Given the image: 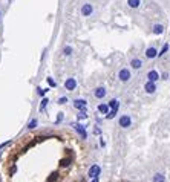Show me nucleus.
<instances>
[{"label": "nucleus", "instance_id": "nucleus-1", "mask_svg": "<svg viewBox=\"0 0 170 182\" xmlns=\"http://www.w3.org/2000/svg\"><path fill=\"white\" fill-rule=\"evenodd\" d=\"M130 77H132L130 69H127V67H123V69L118 72V80H120V81H123V83L129 81V80H130Z\"/></svg>", "mask_w": 170, "mask_h": 182}, {"label": "nucleus", "instance_id": "nucleus-2", "mask_svg": "<svg viewBox=\"0 0 170 182\" xmlns=\"http://www.w3.org/2000/svg\"><path fill=\"white\" fill-rule=\"evenodd\" d=\"M118 124L123 127V129H129V127L132 126V118L129 116V115H121V116H120V121H118Z\"/></svg>", "mask_w": 170, "mask_h": 182}, {"label": "nucleus", "instance_id": "nucleus-3", "mask_svg": "<svg viewBox=\"0 0 170 182\" xmlns=\"http://www.w3.org/2000/svg\"><path fill=\"white\" fill-rule=\"evenodd\" d=\"M72 127L75 129V132H77V133H78L83 139H86V138H87V132H86V129H84V126H81L80 123H74V124H72Z\"/></svg>", "mask_w": 170, "mask_h": 182}, {"label": "nucleus", "instance_id": "nucleus-4", "mask_svg": "<svg viewBox=\"0 0 170 182\" xmlns=\"http://www.w3.org/2000/svg\"><path fill=\"white\" fill-rule=\"evenodd\" d=\"M100 173H101V168H100V165H92L91 168H89V173H87V176H89L91 179H95V178H98L100 176Z\"/></svg>", "mask_w": 170, "mask_h": 182}, {"label": "nucleus", "instance_id": "nucleus-5", "mask_svg": "<svg viewBox=\"0 0 170 182\" xmlns=\"http://www.w3.org/2000/svg\"><path fill=\"white\" fill-rule=\"evenodd\" d=\"M75 87H77V81H75V78H67L66 81H64V89L66 90H75Z\"/></svg>", "mask_w": 170, "mask_h": 182}, {"label": "nucleus", "instance_id": "nucleus-6", "mask_svg": "<svg viewBox=\"0 0 170 182\" xmlns=\"http://www.w3.org/2000/svg\"><path fill=\"white\" fill-rule=\"evenodd\" d=\"M92 12H93V6L91 3H84L83 6H81V14H83L84 17H89Z\"/></svg>", "mask_w": 170, "mask_h": 182}, {"label": "nucleus", "instance_id": "nucleus-7", "mask_svg": "<svg viewBox=\"0 0 170 182\" xmlns=\"http://www.w3.org/2000/svg\"><path fill=\"white\" fill-rule=\"evenodd\" d=\"M86 106H87V101H86V99L77 98L75 101H74V107H75V109H78V110H84Z\"/></svg>", "mask_w": 170, "mask_h": 182}, {"label": "nucleus", "instance_id": "nucleus-8", "mask_svg": "<svg viewBox=\"0 0 170 182\" xmlns=\"http://www.w3.org/2000/svg\"><path fill=\"white\" fill-rule=\"evenodd\" d=\"M146 57L147 58H156V57H158V49H156V48H153V46H150V48H147L146 49Z\"/></svg>", "mask_w": 170, "mask_h": 182}, {"label": "nucleus", "instance_id": "nucleus-9", "mask_svg": "<svg viewBox=\"0 0 170 182\" xmlns=\"http://www.w3.org/2000/svg\"><path fill=\"white\" fill-rule=\"evenodd\" d=\"M144 90H146V93H155V92H156V83L147 81V83L144 84Z\"/></svg>", "mask_w": 170, "mask_h": 182}, {"label": "nucleus", "instance_id": "nucleus-10", "mask_svg": "<svg viewBox=\"0 0 170 182\" xmlns=\"http://www.w3.org/2000/svg\"><path fill=\"white\" fill-rule=\"evenodd\" d=\"M93 95H95V98H104L106 97V87H103V86H100V87H97V89L93 90Z\"/></svg>", "mask_w": 170, "mask_h": 182}, {"label": "nucleus", "instance_id": "nucleus-11", "mask_svg": "<svg viewBox=\"0 0 170 182\" xmlns=\"http://www.w3.org/2000/svg\"><path fill=\"white\" fill-rule=\"evenodd\" d=\"M159 80V73L156 72V71H149V73H147V81H153V83H156Z\"/></svg>", "mask_w": 170, "mask_h": 182}, {"label": "nucleus", "instance_id": "nucleus-12", "mask_svg": "<svg viewBox=\"0 0 170 182\" xmlns=\"http://www.w3.org/2000/svg\"><path fill=\"white\" fill-rule=\"evenodd\" d=\"M130 67H132V69H141V67H142V60L132 58L130 60Z\"/></svg>", "mask_w": 170, "mask_h": 182}, {"label": "nucleus", "instance_id": "nucleus-13", "mask_svg": "<svg viewBox=\"0 0 170 182\" xmlns=\"http://www.w3.org/2000/svg\"><path fill=\"white\" fill-rule=\"evenodd\" d=\"M152 32L155 34V35H161V34L164 32V26H162L161 23H156V25H153V29H152Z\"/></svg>", "mask_w": 170, "mask_h": 182}, {"label": "nucleus", "instance_id": "nucleus-14", "mask_svg": "<svg viewBox=\"0 0 170 182\" xmlns=\"http://www.w3.org/2000/svg\"><path fill=\"white\" fill-rule=\"evenodd\" d=\"M118 109L120 107H112V109H109V113L106 115L107 119H113L115 116H117V113H118Z\"/></svg>", "mask_w": 170, "mask_h": 182}, {"label": "nucleus", "instance_id": "nucleus-15", "mask_svg": "<svg viewBox=\"0 0 170 182\" xmlns=\"http://www.w3.org/2000/svg\"><path fill=\"white\" fill-rule=\"evenodd\" d=\"M140 3H141V0H127V6L129 8H138L140 6Z\"/></svg>", "mask_w": 170, "mask_h": 182}, {"label": "nucleus", "instance_id": "nucleus-16", "mask_svg": "<svg viewBox=\"0 0 170 182\" xmlns=\"http://www.w3.org/2000/svg\"><path fill=\"white\" fill-rule=\"evenodd\" d=\"M98 112L103 113V115H107V113H109V106L107 104H100L98 106Z\"/></svg>", "mask_w": 170, "mask_h": 182}, {"label": "nucleus", "instance_id": "nucleus-17", "mask_svg": "<svg viewBox=\"0 0 170 182\" xmlns=\"http://www.w3.org/2000/svg\"><path fill=\"white\" fill-rule=\"evenodd\" d=\"M169 48H170V44H169V43H164V46L161 48V51H158V57H162L164 54H167V52H169Z\"/></svg>", "mask_w": 170, "mask_h": 182}, {"label": "nucleus", "instance_id": "nucleus-18", "mask_svg": "<svg viewBox=\"0 0 170 182\" xmlns=\"http://www.w3.org/2000/svg\"><path fill=\"white\" fill-rule=\"evenodd\" d=\"M71 162H72L71 158H63L62 161H60V167H69Z\"/></svg>", "mask_w": 170, "mask_h": 182}, {"label": "nucleus", "instance_id": "nucleus-19", "mask_svg": "<svg viewBox=\"0 0 170 182\" xmlns=\"http://www.w3.org/2000/svg\"><path fill=\"white\" fill-rule=\"evenodd\" d=\"M164 181H166V178H164L162 173H156L153 176V182H164Z\"/></svg>", "mask_w": 170, "mask_h": 182}, {"label": "nucleus", "instance_id": "nucleus-20", "mask_svg": "<svg viewBox=\"0 0 170 182\" xmlns=\"http://www.w3.org/2000/svg\"><path fill=\"white\" fill-rule=\"evenodd\" d=\"M77 118H78V119H87V113H86V109H84V110H80V112L77 113Z\"/></svg>", "mask_w": 170, "mask_h": 182}, {"label": "nucleus", "instance_id": "nucleus-21", "mask_svg": "<svg viewBox=\"0 0 170 182\" xmlns=\"http://www.w3.org/2000/svg\"><path fill=\"white\" fill-rule=\"evenodd\" d=\"M47 103H49V99H47V98H43V99H42V103H40V112H43V110L46 109Z\"/></svg>", "mask_w": 170, "mask_h": 182}, {"label": "nucleus", "instance_id": "nucleus-22", "mask_svg": "<svg viewBox=\"0 0 170 182\" xmlns=\"http://www.w3.org/2000/svg\"><path fill=\"white\" fill-rule=\"evenodd\" d=\"M57 179H58V173L54 171V173H51V176L47 178V182H55Z\"/></svg>", "mask_w": 170, "mask_h": 182}, {"label": "nucleus", "instance_id": "nucleus-23", "mask_svg": "<svg viewBox=\"0 0 170 182\" xmlns=\"http://www.w3.org/2000/svg\"><path fill=\"white\" fill-rule=\"evenodd\" d=\"M37 124H38V123H37V119H31V121H29V124H28V129H29V130L35 129Z\"/></svg>", "mask_w": 170, "mask_h": 182}, {"label": "nucleus", "instance_id": "nucleus-24", "mask_svg": "<svg viewBox=\"0 0 170 182\" xmlns=\"http://www.w3.org/2000/svg\"><path fill=\"white\" fill-rule=\"evenodd\" d=\"M63 54H64V55H67V57H69L71 54H72V48H71V46H66V48L63 49Z\"/></svg>", "mask_w": 170, "mask_h": 182}, {"label": "nucleus", "instance_id": "nucleus-25", "mask_svg": "<svg viewBox=\"0 0 170 182\" xmlns=\"http://www.w3.org/2000/svg\"><path fill=\"white\" fill-rule=\"evenodd\" d=\"M63 118H64V115H63V112H60L58 113V116H57V121H55V124H60L63 121Z\"/></svg>", "mask_w": 170, "mask_h": 182}, {"label": "nucleus", "instance_id": "nucleus-26", "mask_svg": "<svg viewBox=\"0 0 170 182\" xmlns=\"http://www.w3.org/2000/svg\"><path fill=\"white\" fill-rule=\"evenodd\" d=\"M46 81H47V84H49L51 87H55V86H57V84H55V81H54V80H52L51 77H47V78H46Z\"/></svg>", "mask_w": 170, "mask_h": 182}, {"label": "nucleus", "instance_id": "nucleus-27", "mask_svg": "<svg viewBox=\"0 0 170 182\" xmlns=\"http://www.w3.org/2000/svg\"><path fill=\"white\" fill-rule=\"evenodd\" d=\"M37 89H38V90H37V92H38V95H42V97L47 92V89H42V87H37Z\"/></svg>", "mask_w": 170, "mask_h": 182}, {"label": "nucleus", "instance_id": "nucleus-28", "mask_svg": "<svg viewBox=\"0 0 170 182\" xmlns=\"http://www.w3.org/2000/svg\"><path fill=\"white\" fill-rule=\"evenodd\" d=\"M67 101H69V99H67L66 97H62V98H60V99H58V104H66V103H67Z\"/></svg>", "mask_w": 170, "mask_h": 182}, {"label": "nucleus", "instance_id": "nucleus-29", "mask_svg": "<svg viewBox=\"0 0 170 182\" xmlns=\"http://www.w3.org/2000/svg\"><path fill=\"white\" fill-rule=\"evenodd\" d=\"M9 144H11V141H6V142L0 144V150H2V149H5V147H6V145H9Z\"/></svg>", "mask_w": 170, "mask_h": 182}, {"label": "nucleus", "instance_id": "nucleus-30", "mask_svg": "<svg viewBox=\"0 0 170 182\" xmlns=\"http://www.w3.org/2000/svg\"><path fill=\"white\" fill-rule=\"evenodd\" d=\"M93 133H95V135H101V129H100V127H95V129H93Z\"/></svg>", "mask_w": 170, "mask_h": 182}, {"label": "nucleus", "instance_id": "nucleus-31", "mask_svg": "<svg viewBox=\"0 0 170 182\" xmlns=\"http://www.w3.org/2000/svg\"><path fill=\"white\" fill-rule=\"evenodd\" d=\"M161 78H162V80H167V78H169V72H164V73L161 75Z\"/></svg>", "mask_w": 170, "mask_h": 182}, {"label": "nucleus", "instance_id": "nucleus-32", "mask_svg": "<svg viewBox=\"0 0 170 182\" xmlns=\"http://www.w3.org/2000/svg\"><path fill=\"white\" fill-rule=\"evenodd\" d=\"M16 171H17V167L14 165V167H12V168H11V174H14Z\"/></svg>", "mask_w": 170, "mask_h": 182}, {"label": "nucleus", "instance_id": "nucleus-33", "mask_svg": "<svg viewBox=\"0 0 170 182\" xmlns=\"http://www.w3.org/2000/svg\"><path fill=\"white\" fill-rule=\"evenodd\" d=\"M92 182H98V178H95V179H92Z\"/></svg>", "mask_w": 170, "mask_h": 182}]
</instances>
